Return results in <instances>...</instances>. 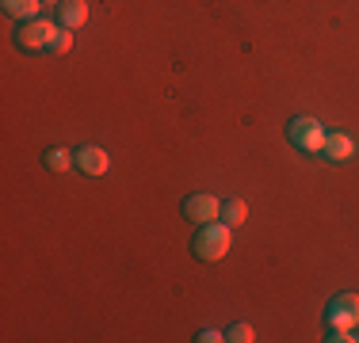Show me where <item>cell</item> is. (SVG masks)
Wrapping results in <instances>:
<instances>
[{"label": "cell", "mask_w": 359, "mask_h": 343, "mask_svg": "<svg viewBox=\"0 0 359 343\" xmlns=\"http://www.w3.org/2000/svg\"><path fill=\"white\" fill-rule=\"evenodd\" d=\"M321 157L332 160V164H344V160L355 157V141L348 134H325V145H321Z\"/></svg>", "instance_id": "cell-7"}, {"label": "cell", "mask_w": 359, "mask_h": 343, "mask_svg": "<svg viewBox=\"0 0 359 343\" xmlns=\"http://www.w3.org/2000/svg\"><path fill=\"white\" fill-rule=\"evenodd\" d=\"M329 340H332V343H352V340H359V336H352V328H329Z\"/></svg>", "instance_id": "cell-14"}, {"label": "cell", "mask_w": 359, "mask_h": 343, "mask_svg": "<svg viewBox=\"0 0 359 343\" xmlns=\"http://www.w3.org/2000/svg\"><path fill=\"white\" fill-rule=\"evenodd\" d=\"M222 221H226V225H245V221H249V206H245V199L222 202Z\"/></svg>", "instance_id": "cell-10"}, {"label": "cell", "mask_w": 359, "mask_h": 343, "mask_svg": "<svg viewBox=\"0 0 359 343\" xmlns=\"http://www.w3.org/2000/svg\"><path fill=\"white\" fill-rule=\"evenodd\" d=\"M84 23H88V4H84V0H62V4H57V27L76 31V27H84Z\"/></svg>", "instance_id": "cell-8"}, {"label": "cell", "mask_w": 359, "mask_h": 343, "mask_svg": "<svg viewBox=\"0 0 359 343\" xmlns=\"http://www.w3.org/2000/svg\"><path fill=\"white\" fill-rule=\"evenodd\" d=\"M42 4H62V0H42Z\"/></svg>", "instance_id": "cell-16"}, {"label": "cell", "mask_w": 359, "mask_h": 343, "mask_svg": "<svg viewBox=\"0 0 359 343\" xmlns=\"http://www.w3.org/2000/svg\"><path fill=\"white\" fill-rule=\"evenodd\" d=\"M226 340H229V343H252V340H256V332H252V324H245V321H241V324H233V328L226 332Z\"/></svg>", "instance_id": "cell-13"}, {"label": "cell", "mask_w": 359, "mask_h": 343, "mask_svg": "<svg viewBox=\"0 0 359 343\" xmlns=\"http://www.w3.org/2000/svg\"><path fill=\"white\" fill-rule=\"evenodd\" d=\"M0 4H4V12H8V15H15L20 23H27V20H39L42 0H0Z\"/></svg>", "instance_id": "cell-9"}, {"label": "cell", "mask_w": 359, "mask_h": 343, "mask_svg": "<svg viewBox=\"0 0 359 343\" xmlns=\"http://www.w3.org/2000/svg\"><path fill=\"white\" fill-rule=\"evenodd\" d=\"M287 137H290V145H294V149H302V153H321V145H325V126L318 122V118H310V115L290 118Z\"/></svg>", "instance_id": "cell-2"}, {"label": "cell", "mask_w": 359, "mask_h": 343, "mask_svg": "<svg viewBox=\"0 0 359 343\" xmlns=\"http://www.w3.org/2000/svg\"><path fill=\"white\" fill-rule=\"evenodd\" d=\"M325 324L329 328H355L359 324V294H340L329 305V313H325Z\"/></svg>", "instance_id": "cell-4"}, {"label": "cell", "mask_w": 359, "mask_h": 343, "mask_svg": "<svg viewBox=\"0 0 359 343\" xmlns=\"http://www.w3.org/2000/svg\"><path fill=\"white\" fill-rule=\"evenodd\" d=\"M73 157H76V168H81L84 176H107V168H111L107 149H100V145H81Z\"/></svg>", "instance_id": "cell-6"}, {"label": "cell", "mask_w": 359, "mask_h": 343, "mask_svg": "<svg viewBox=\"0 0 359 343\" xmlns=\"http://www.w3.org/2000/svg\"><path fill=\"white\" fill-rule=\"evenodd\" d=\"M229 229H233V225H226V221H207V225L195 233V240H191L195 260H203V263L222 260V255L229 252V237H233Z\"/></svg>", "instance_id": "cell-1"}, {"label": "cell", "mask_w": 359, "mask_h": 343, "mask_svg": "<svg viewBox=\"0 0 359 343\" xmlns=\"http://www.w3.org/2000/svg\"><path fill=\"white\" fill-rule=\"evenodd\" d=\"M42 164H46L50 172H65L69 164H76V157H69V149H57V145H54V149L42 153Z\"/></svg>", "instance_id": "cell-11"}, {"label": "cell", "mask_w": 359, "mask_h": 343, "mask_svg": "<svg viewBox=\"0 0 359 343\" xmlns=\"http://www.w3.org/2000/svg\"><path fill=\"white\" fill-rule=\"evenodd\" d=\"M184 214L195 221V225H207V221H218L222 218V202L215 199V195H191V199L184 202Z\"/></svg>", "instance_id": "cell-5"}, {"label": "cell", "mask_w": 359, "mask_h": 343, "mask_svg": "<svg viewBox=\"0 0 359 343\" xmlns=\"http://www.w3.org/2000/svg\"><path fill=\"white\" fill-rule=\"evenodd\" d=\"M73 50V31L69 27H57L54 38H50V54H69Z\"/></svg>", "instance_id": "cell-12"}, {"label": "cell", "mask_w": 359, "mask_h": 343, "mask_svg": "<svg viewBox=\"0 0 359 343\" xmlns=\"http://www.w3.org/2000/svg\"><path fill=\"white\" fill-rule=\"evenodd\" d=\"M195 340H199V343H222L226 336H222V332H215V328H203V332H199V336H195Z\"/></svg>", "instance_id": "cell-15"}, {"label": "cell", "mask_w": 359, "mask_h": 343, "mask_svg": "<svg viewBox=\"0 0 359 343\" xmlns=\"http://www.w3.org/2000/svg\"><path fill=\"white\" fill-rule=\"evenodd\" d=\"M54 23L46 20H27L20 23V31H15V46L27 50V54H39V50H50V38H54Z\"/></svg>", "instance_id": "cell-3"}]
</instances>
